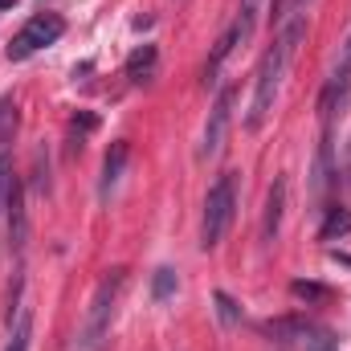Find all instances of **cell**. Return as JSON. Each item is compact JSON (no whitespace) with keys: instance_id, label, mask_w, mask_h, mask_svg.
I'll list each match as a JSON object with an SVG mask.
<instances>
[{"instance_id":"obj_1","label":"cell","mask_w":351,"mask_h":351,"mask_svg":"<svg viewBox=\"0 0 351 351\" xmlns=\"http://www.w3.org/2000/svg\"><path fill=\"white\" fill-rule=\"evenodd\" d=\"M302 33H306V12H302V16H290V21L282 25V33L274 37V45L265 49L262 66H258L254 102H250V114H245V127H250V131H258L265 119H269V110H274V98H278L282 82H286V70H290V62H294V53H298V41H302Z\"/></svg>"},{"instance_id":"obj_2","label":"cell","mask_w":351,"mask_h":351,"mask_svg":"<svg viewBox=\"0 0 351 351\" xmlns=\"http://www.w3.org/2000/svg\"><path fill=\"white\" fill-rule=\"evenodd\" d=\"M123 286H127V269H110L102 274V282L94 286L86 306V319L78 327V339H74V351H102L106 339H110V323H114V306L123 298Z\"/></svg>"},{"instance_id":"obj_3","label":"cell","mask_w":351,"mask_h":351,"mask_svg":"<svg viewBox=\"0 0 351 351\" xmlns=\"http://www.w3.org/2000/svg\"><path fill=\"white\" fill-rule=\"evenodd\" d=\"M233 208H237V180H233V172H225L217 176V184L204 196V221H200V245L204 250L221 245V237L233 221Z\"/></svg>"},{"instance_id":"obj_4","label":"cell","mask_w":351,"mask_h":351,"mask_svg":"<svg viewBox=\"0 0 351 351\" xmlns=\"http://www.w3.org/2000/svg\"><path fill=\"white\" fill-rule=\"evenodd\" d=\"M62 33H66V21H62L58 12H37V16H29V21H25V29H21V33L8 41L4 58H8V62H25V58H33L37 49L53 45Z\"/></svg>"},{"instance_id":"obj_5","label":"cell","mask_w":351,"mask_h":351,"mask_svg":"<svg viewBox=\"0 0 351 351\" xmlns=\"http://www.w3.org/2000/svg\"><path fill=\"white\" fill-rule=\"evenodd\" d=\"M233 86H225L217 94V102H213V110H208V123H204V143H200V156L204 160H213L221 147H225V135H229V123H233Z\"/></svg>"},{"instance_id":"obj_6","label":"cell","mask_w":351,"mask_h":351,"mask_svg":"<svg viewBox=\"0 0 351 351\" xmlns=\"http://www.w3.org/2000/svg\"><path fill=\"white\" fill-rule=\"evenodd\" d=\"M4 208H8V250L21 254V250H25V237H29V217H25V188H21L16 176L8 180Z\"/></svg>"},{"instance_id":"obj_7","label":"cell","mask_w":351,"mask_h":351,"mask_svg":"<svg viewBox=\"0 0 351 351\" xmlns=\"http://www.w3.org/2000/svg\"><path fill=\"white\" fill-rule=\"evenodd\" d=\"M127 160H131L127 139H114L110 152H106V160H102V180H98V196H102V200H110V192L119 188V180L127 172Z\"/></svg>"},{"instance_id":"obj_8","label":"cell","mask_w":351,"mask_h":351,"mask_svg":"<svg viewBox=\"0 0 351 351\" xmlns=\"http://www.w3.org/2000/svg\"><path fill=\"white\" fill-rule=\"evenodd\" d=\"M335 184V164H331V127H323V143L315 156V172H311V192L327 196V188Z\"/></svg>"},{"instance_id":"obj_9","label":"cell","mask_w":351,"mask_h":351,"mask_svg":"<svg viewBox=\"0 0 351 351\" xmlns=\"http://www.w3.org/2000/svg\"><path fill=\"white\" fill-rule=\"evenodd\" d=\"M282 208H286V180H274V188H269V196H265V221H262V237H265V241H274V237H278Z\"/></svg>"},{"instance_id":"obj_10","label":"cell","mask_w":351,"mask_h":351,"mask_svg":"<svg viewBox=\"0 0 351 351\" xmlns=\"http://www.w3.org/2000/svg\"><path fill=\"white\" fill-rule=\"evenodd\" d=\"M156 62H160V53H156V45H139L131 58H127V78L135 82V86H143V82H152V74H156Z\"/></svg>"},{"instance_id":"obj_11","label":"cell","mask_w":351,"mask_h":351,"mask_svg":"<svg viewBox=\"0 0 351 351\" xmlns=\"http://www.w3.org/2000/svg\"><path fill=\"white\" fill-rule=\"evenodd\" d=\"M258 8H262V0H241L237 21L229 25V33H233V41H237V45H245V41L254 37V29H258Z\"/></svg>"},{"instance_id":"obj_12","label":"cell","mask_w":351,"mask_h":351,"mask_svg":"<svg viewBox=\"0 0 351 351\" xmlns=\"http://www.w3.org/2000/svg\"><path fill=\"white\" fill-rule=\"evenodd\" d=\"M29 339H33V315H29V306H16V323L8 331V348L4 351H29Z\"/></svg>"},{"instance_id":"obj_13","label":"cell","mask_w":351,"mask_h":351,"mask_svg":"<svg viewBox=\"0 0 351 351\" xmlns=\"http://www.w3.org/2000/svg\"><path fill=\"white\" fill-rule=\"evenodd\" d=\"M265 335H274L278 343L306 339V335H311V323H302V319H278V323H265Z\"/></svg>"},{"instance_id":"obj_14","label":"cell","mask_w":351,"mask_h":351,"mask_svg":"<svg viewBox=\"0 0 351 351\" xmlns=\"http://www.w3.org/2000/svg\"><path fill=\"white\" fill-rule=\"evenodd\" d=\"M351 233V208H327V221L319 229V241H335Z\"/></svg>"},{"instance_id":"obj_15","label":"cell","mask_w":351,"mask_h":351,"mask_svg":"<svg viewBox=\"0 0 351 351\" xmlns=\"http://www.w3.org/2000/svg\"><path fill=\"white\" fill-rule=\"evenodd\" d=\"M176 286H180V278H176L172 265H160V269L152 274V298H156V302H168L176 294Z\"/></svg>"},{"instance_id":"obj_16","label":"cell","mask_w":351,"mask_h":351,"mask_svg":"<svg viewBox=\"0 0 351 351\" xmlns=\"http://www.w3.org/2000/svg\"><path fill=\"white\" fill-rule=\"evenodd\" d=\"M217 315H221L225 327H237V323H241V306H237L225 290H217Z\"/></svg>"},{"instance_id":"obj_17","label":"cell","mask_w":351,"mask_h":351,"mask_svg":"<svg viewBox=\"0 0 351 351\" xmlns=\"http://www.w3.org/2000/svg\"><path fill=\"white\" fill-rule=\"evenodd\" d=\"M302 348H306V351H339V343H335V335H331V331L311 327V335L302 339Z\"/></svg>"},{"instance_id":"obj_18","label":"cell","mask_w":351,"mask_h":351,"mask_svg":"<svg viewBox=\"0 0 351 351\" xmlns=\"http://www.w3.org/2000/svg\"><path fill=\"white\" fill-rule=\"evenodd\" d=\"M290 294L294 298H306V302H323L327 298V286H319V282H294Z\"/></svg>"},{"instance_id":"obj_19","label":"cell","mask_w":351,"mask_h":351,"mask_svg":"<svg viewBox=\"0 0 351 351\" xmlns=\"http://www.w3.org/2000/svg\"><path fill=\"white\" fill-rule=\"evenodd\" d=\"M8 180H12V172H8V156L0 152V208H4V192H8Z\"/></svg>"},{"instance_id":"obj_20","label":"cell","mask_w":351,"mask_h":351,"mask_svg":"<svg viewBox=\"0 0 351 351\" xmlns=\"http://www.w3.org/2000/svg\"><path fill=\"white\" fill-rule=\"evenodd\" d=\"M306 4H311V0H286V21H290V16H302ZM286 21H282V25H286Z\"/></svg>"},{"instance_id":"obj_21","label":"cell","mask_w":351,"mask_h":351,"mask_svg":"<svg viewBox=\"0 0 351 351\" xmlns=\"http://www.w3.org/2000/svg\"><path fill=\"white\" fill-rule=\"evenodd\" d=\"M335 74H343V78L351 74V37H348V45H343V58H339V70Z\"/></svg>"},{"instance_id":"obj_22","label":"cell","mask_w":351,"mask_h":351,"mask_svg":"<svg viewBox=\"0 0 351 351\" xmlns=\"http://www.w3.org/2000/svg\"><path fill=\"white\" fill-rule=\"evenodd\" d=\"M74 131H82V135L94 131V119H90V114H74Z\"/></svg>"},{"instance_id":"obj_23","label":"cell","mask_w":351,"mask_h":351,"mask_svg":"<svg viewBox=\"0 0 351 351\" xmlns=\"http://www.w3.org/2000/svg\"><path fill=\"white\" fill-rule=\"evenodd\" d=\"M348 184H351V143H348Z\"/></svg>"},{"instance_id":"obj_24","label":"cell","mask_w":351,"mask_h":351,"mask_svg":"<svg viewBox=\"0 0 351 351\" xmlns=\"http://www.w3.org/2000/svg\"><path fill=\"white\" fill-rule=\"evenodd\" d=\"M0 8H12V0H0Z\"/></svg>"}]
</instances>
